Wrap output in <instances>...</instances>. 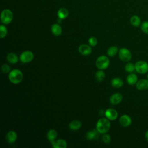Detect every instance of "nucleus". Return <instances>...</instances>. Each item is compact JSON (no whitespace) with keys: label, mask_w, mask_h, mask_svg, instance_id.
Wrapping results in <instances>:
<instances>
[{"label":"nucleus","mask_w":148,"mask_h":148,"mask_svg":"<svg viewBox=\"0 0 148 148\" xmlns=\"http://www.w3.org/2000/svg\"><path fill=\"white\" fill-rule=\"evenodd\" d=\"M110 127V121L105 118L100 119L97 123L96 129L99 133L105 134L108 131Z\"/></svg>","instance_id":"1"},{"label":"nucleus","mask_w":148,"mask_h":148,"mask_svg":"<svg viewBox=\"0 0 148 148\" xmlns=\"http://www.w3.org/2000/svg\"><path fill=\"white\" fill-rule=\"evenodd\" d=\"M23 79V74L22 72L17 69L11 71L9 74V80L14 84L20 83Z\"/></svg>","instance_id":"2"},{"label":"nucleus","mask_w":148,"mask_h":148,"mask_svg":"<svg viewBox=\"0 0 148 148\" xmlns=\"http://www.w3.org/2000/svg\"><path fill=\"white\" fill-rule=\"evenodd\" d=\"M110 61L108 57L105 56H99L96 60V66L99 69H105L109 65Z\"/></svg>","instance_id":"3"},{"label":"nucleus","mask_w":148,"mask_h":148,"mask_svg":"<svg viewBox=\"0 0 148 148\" xmlns=\"http://www.w3.org/2000/svg\"><path fill=\"white\" fill-rule=\"evenodd\" d=\"M135 71L140 74H145L148 72V63L145 61L140 60L135 64Z\"/></svg>","instance_id":"4"},{"label":"nucleus","mask_w":148,"mask_h":148,"mask_svg":"<svg viewBox=\"0 0 148 148\" xmlns=\"http://www.w3.org/2000/svg\"><path fill=\"white\" fill-rule=\"evenodd\" d=\"M13 13L9 9L3 10L1 14V20L2 23L5 24H9L13 20Z\"/></svg>","instance_id":"5"},{"label":"nucleus","mask_w":148,"mask_h":148,"mask_svg":"<svg viewBox=\"0 0 148 148\" xmlns=\"http://www.w3.org/2000/svg\"><path fill=\"white\" fill-rule=\"evenodd\" d=\"M119 56L120 59L124 62H128L132 58V54L130 50L123 47L119 51Z\"/></svg>","instance_id":"6"},{"label":"nucleus","mask_w":148,"mask_h":148,"mask_svg":"<svg viewBox=\"0 0 148 148\" xmlns=\"http://www.w3.org/2000/svg\"><path fill=\"white\" fill-rule=\"evenodd\" d=\"M34 58V54L31 51H25L20 56V60L23 63L31 62Z\"/></svg>","instance_id":"7"},{"label":"nucleus","mask_w":148,"mask_h":148,"mask_svg":"<svg viewBox=\"0 0 148 148\" xmlns=\"http://www.w3.org/2000/svg\"><path fill=\"white\" fill-rule=\"evenodd\" d=\"M105 115L108 119L110 120H114L118 116V113L115 109L109 108L105 110Z\"/></svg>","instance_id":"8"},{"label":"nucleus","mask_w":148,"mask_h":148,"mask_svg":"<svg viewBox=\"0 0 148 148\" xmlns=\"http://www.w3.org/2000/svg\"><path fill=\"white\" fill-rule=\"evenodd\" d=\"M136 87L138 90L143 91L148 89V79H142L138 80L136 83Z\"/></svg>","instance_id":"9"},{"label":"nucleus","mask_w":148,"mask_h":148,"mask_svg":"<svg viewBox=\"0 0 148 148\" xmlns=\"http://www.w3.org/2000/svg\"><path fill=\"white\" fill-rule=\"evenodd\" d=\"M119 121L120 124L123 127H127L131 125L132 123V120H131V118L128 115L123 114L120 117L119 119Z\"/></svg>","instance_id":"10"},{"label":"nucleus","mask_w":148,"mask_h":148,"mask_svg":"<svg viewBox=\"0 0 148 148\" xmlns=\"http://www.w3.org/2000/svg\"><path fill=\"white\" fill-rule=\"evenodd\" d=\"M79 53L83 56H87L91 53L92 50L91 47L86 44L81 45L79 47Z\"/></svg>","instance_id":"11"},{"label":"nucleus","mask_w":148,"mask_h":148,"mask_svg":"<svg viewBox=\"0 0 148 148\" xmlns=\"http://www.w3.org/2000/svg\"><path fill=\"white\" fill-rule=\"evenodd\" d=\"M123 99V95L120 93H116L113 94L110 97V102L113 105L119 104Z\"/></svg>","instance_id":"12"},{"label":"nucleus","mask_w":148,"mask_h":148,"mask_svg":"<svg viewBox=\"0 0 148 148\" xmlns=\"http://www.w3.org/2000/svg\"><path fill=\"white\" fill-rule=\"evenodd\" d=\"M51 142V145L54 148H66L67 147V143L66 141L63 139H58L53 140Z\"/></svg>","instance_id":"13"},{"label":"nucleus","mask_w":148,"mask_h":148,"mask_svg":"<svg viewBox=\"0 0 148 148\" xmlns=\"http://www.w3.org/2000/svg\"><path fill=\"white\" fill-rule=\"evenodd\" d=\"M17 137V134L13 131H10L7 133L6 139L9 143H13L16 140Z\"/></svg>","instance_id":"14"},{"label":"nucleus","mask_w":148,"mask_h":148,"mask_svg":"<svg viewBox=\"0 0 148 148\" xmlns=\"http://www.w3.org/2000/svg\"><path fill=\"white\" fill-rule=\"evenodd\" d=\"M99 132L97 131V130H92L91 131H90L86 133V138L88 140H93L96 139L98 138L99 136Z\"/></svg>","instance_id":"15"},{"label":"nucleus","mask_w":148,"mask_h":148,"mask_svg":"<svg viewBox=\"0 0 148 148\" xmlns=\"http://www.w3.org/2000/svg\"><path fill=\"white\" fill-rule=\"evenodd\" d=\"M69 14V12L67 9L65 8H60L57 12V15L60 19L63 20L66 18Z\"/></svg>","instance_id":"16"},{"label":"nucleus","mask_w":148,"mask_h":148,"mask_svg":"<svg viewBox=\"0 0 148 148\" xmlns=\"http://www.w3.org/2000/svg\"><path fill=\"white\" fill-rule=\"evenodd\" d=\"M127 82L130 85H134L138 82V76L135 73H131L127 76Z\"/></svg>","instance_id":"17"},{"label":"nucleus","mask_w":148,"mask_h":148,"mask_svg":"<svg viewBox=\"0 0 148 148\" xmlns=\"http://www.w3.org/2000/svg\"><path fill=\"white\" fill-rule=\"evenodd\" d=\"M130 23L132 25L135 27H138L141 24V20L140 17L137 15L132 16L130 18Z\"/></svg>","instance_id":"18"},{"label":"nucleus","mask_w":148,"mask_h":148,"mask_svg":"<svg viewBox=\"0 0 148 148\" xmlns=\"http://www.w3.org/2000/svg\"><path fill=\"white\" fill-rule=\"evenodd\" d=\"M81 126L82 123L79 120H73L69 124L70 129L72 131H76L79 130L81 127Z\"/></svg>","instance_id":"19"},{"label":"nucleus","mask_w":148,"mask_h":148,"mask_svg":"<svg viewBox=\"0 0 148 148\" xmlns=\"http://www.w3.org/2000/svg\"><path fill=\"white\" fill-rule=\"evenodd\" d=\"M111 84L114 88H120L123 85V81L121 78L115 77L112 80Z\"/></svg>","instance_id":"20"},{"label":"nucleus","mask_w":148,"mask_h":148,"mask_svg":"<svg viewBox=\"0 0 148 148\" xmlns=\"http://www.w3.org/2000/svg\"><path fill=\"white\" fill-rule=\"evenodd\" d=\"M51 30L52 33L56 35V36H58L61 35L62 32V29L61 26L58 24H54L51 28Z\"/></svg>","instance_id":"21"},{"label":"nucleus","mask_w":148,"mask_h":148,"mask_svg":"<svg viewBox=\"0 0 148 148\" xmlns=\"http://www.w3.org/2000/svg\"><path fill=\"white\" fill-rule=\"evenodd\" d=\"M6 58H7L8 61L11 64H16L18 61L17 56L15 53H10L9 54H8Z\"/></svg>","instance_id":"22"},{"label":"nucleus","mask_w":148,"mask_h":148,"mask_svg":"<svg viewBox=\"0 0 148 148\" xmlns=\"http://www.w3.org/2000/svg\"><path fill=\"white\" fill-rule=\"evenodd\" d=\"M57 136V132L56 130H54L53 129L50 130L47 134V137L49 140L50 142L54 140L56 138Z\"/></svg>","instance_id":"23"},{"label":"nucleus","mask_w":148,"mask_h":148,"mask_svg":"<svg viewBox=\"0 0 148 148\" xmlns=\"http://www.w3.org/2000/svg\"><path fill=\"white\" fill-rule=\"evenodd\" d=\"M119 49L118 47L117 46H113L110 47L107 51V54H108V56H109L110 57H113L118 52Z\"/></svg>","instance_id":"24"},{"label":"nucleus","mask_w":148,"mask_h":148,"mask_svg":"<svg viewBox=\"0 0 148 148\" xmlns=\"http://www.w3.org/2000/svg\"><path fill=\"white\" fill-rule=\"evenodd\" d=\"M105 77V73L102 71H98L95 73V78L99 82L102 81L104 79Z\"/></svg>","instance_id":"25"},{"label":"nucleus","mask_w":148,"mask_h":148,"mask_svg":"<svg viewBox=\"0 0 148 148\" xmlns=\"http://www.w3.org/2000/svg\"><path fill=\"white\" fill-rule=\"evenodd\" d=\"M125 70L128 72H132L135 70V64H134L133 63L131 62H129L127 63L125 65Z\"/></svg>","instance_id":"26"},{"label":"nucleus","mask_w":148,"mask_h":148,"mask_svg":"<svg viewBox=\"0 0 148 148\" xmlns=\"http://www.w3.org/2000/svg\"><path fill=\"white\" fill-rule=\"evenodd\" d=\"M140 29L143 33L148 35V21H143L140 24Z\"/></svg>","instance_id":"27"},{"label":"nucleus","mask_w":148,"mask_h":148,"mask_svg":"<svg viewBox=\"0 0 148 148\" xmlns=\"http://www.w3.org/2000/svg\"><path fill=\"white\" fill-rule=\"evenodd\" d=\"M7 29L3 25H0V36L1 38H3L4 37L6 36V34H7Z\"/></svg>","instance_id":"28"},{"label":"nucleus","mask_w":148,"mask_h":148,"mask_svg":"<svg viewBox=\"0 0 148 148\" xmlns=\"http://www.w3.org/2000/svg\"><path fill=\"white\" fill-rule=\"evenodd\" d=\"M88 42L90 43V45L92 46V47H94L96 46V45L98 43V40H97V39L94 36H92L91 37L89 40H88Z\"/></svg>","instance_id":"29"},{"label":"nucleus","mask_w":148,"mask_h":148,"mask_svg":"<svg viewBox=\"0 0 148 148\" xmlns=\"http://www.w3.org/2000/svg\"><path fill=\"white\" fill-rule=\"evenodd\" d=\"M1 70L3 73H7L10 71V67L8 64H3L1 66Z\"/></svg>","instance_id":"30"},{"label":"nucleus","mask_w":148,"mask_h":148,"mask_svg":"<svg viewBox=\"0 0 148 148\" xmlns=\"http://www.w3.org/2000/svg\"><path fill=\"white\" fill-rule=\"evenodd\" d=\"M102 140L105 144H108L110 143L111 140L110 136L108 134H104L102 136Z\"/></svg>","instance_id":"31"},{"label":"nucleus","mask_w":148,"mask_h":148,"mask_svg":"<svg viewBox=\"0 0 148 148\" xmlns=\"http://www.w3.org/2000/svg\"><path fill=\"white\" fill-rule=\"evenodd\" d=\"M145 139L148 141V130L146 131L145 134Z\"/></svg>","instance_id":"32"},{"label":"nucleus","mask_w":148,"mask_h":148,"mask_svg":"<svg viewBox=\"0 0 148 148\" xmlns=\"http://www.w3.org/2000/svg\"><path fill=\"white\" fill-rule=\"evenodd\" d=\"M147 79H148V73H147Z\"/></svg>","instance_id":"33"}]
</instances>
